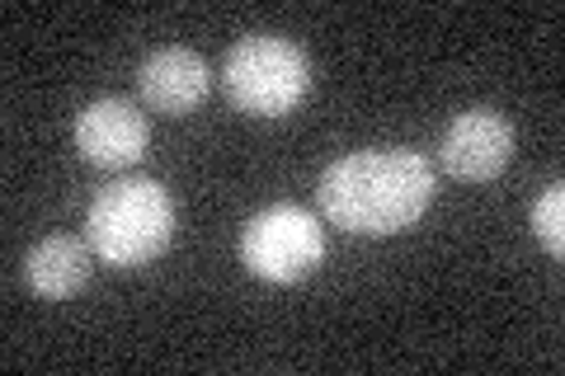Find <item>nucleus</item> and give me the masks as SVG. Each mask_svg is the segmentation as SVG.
Returning <instances> with one entry per match:
<instances>
[{
    "mask_svg": "<svg viewBox=\"0 0 565 376\" xmlns=\"http://www.w3.org/2000/svg\"><path fill=\"white\" fill-rule=\"evenodd\" d=\"M316 193H321V212L330 226L349 230V236L382 240L411 230L429 212L438 179L429 155L411 147H373L326 165Z\"/></svg>",
    "mask_w": 565,
    "mask_h": 376,
    "instance_id": "1",
    "label": "nucleus"
},
{
    "mask_svg": "<svg viewBox=\"0 0 565 376\" xmlns=\"http://www.w3.org/2000/svg\"><path fill=\"white\" fill-rule=\"evenodd\" d=\"M222 85L232 104L250 118H282L307 99L311 89V57L282 33H245L226 52Z\"/></svg>",
    "mask_w": 565,
    "mask_h": 376,
    "instance_id": "3",
    "label": "nucleus"
},
{
    "mask_svg": "<svg viewBox=\"0 0 565 376\" xmlns=\"http://www.w3.org/2000/svg\"><path fill=\"white\" fill-rule=\"evenodd\" d=\"M90 240L76 236H43L39 245L24 255V278L29 288L47 297V301H66L90 282Z\"/></svg>",
    "mask_w": 565,
    "mask_h": 376,
    "instance_id": "8",
    "label": "nucleus"
},
{
    "mask_svg": "<svg viewBox=\"0 0 565 376\" xmlns=\"http://www.w3.org/2000/svg\"><path fill=\"white\" fill-rule=\"evenodd\" d=\"M509 160H514V122L494 109L457 114L438 141V165L467 184H486V179L504 174Z\"/></svg>",
    "mask_w": 565,
    "mask_h": 376,
    "instance_id": "5",
    "label": "nucleus"
},
{
    "mask_svg": "<svg viewBox=\"0 0 565 376\" xmlns=\"http://www.w3.org/2000/svg\"><path fill=\"white\" fill-rule=\"evenodd\" d=\"M326 259V230L307 207L278 203L241 230V264L264 282H297Z\"/></svg>",
    "mask_w": 565,
    "mask_h": 376,
    "instance_id": "4",
    "label": "nucleus"
},
{
    "mask_svg": "<svg viewBox=\"0 0 565 376\" xmlns=\"http://www.w3.org/2000/svg\"><path fill=\"white\" fill-rule=\"evenodd\" d=\"M137 89L151 109H161L170 118H184L207 99L212 71L193 47H156L137 71Z\"/></svg>",
    "mask_w": 565,
    "mask_h": 376,
    "instance_id": "7",
    "label": "nucleus"
},
{
    "mask_svg": "<svg viewBox=\"0 0 565 376\" xmlns=\"http://www.w3.org/2000/svg\"><path fill=\"white\" fill-rule=\"evenodd\" d=\"M151 128L132 99H95L76 118V151L99 170H128L147 155Z\"/></svg>",
    "mask_w": 565,
    "mask_h": 376,
    "instance_id": "6",
    "label": "nucleus"
},
{
    "mask_svg": "<svg viewBox=\"0 0 565 376\" xmlns=\"http://www.w3.org/2000/svg\"><path fill=\"white\" fill-rule=\"evenodd\" d=\"M533 236L552 259L565 255V184H546V193L533 203Z\"/></svg>",
    "mask_w": 565,
    "mask_h": 376,
    "instance_id": "9",
    "label": "nucleus"
},
{
    "mask_svg": "<svg viewBox=\"0 0 565 376\" xmlns=\"http://www.w3.org/2000/svg\"><path fill=\"white\" fill-rule=\"evenodd\" d=\"M85 240L109 268H141L161 259L174 240V198L156 179H114L85 212Z\"/></svg>",
    "mask_w": 565,
    "mask_h": 376,
    "instance_id": "2",
    "label": "nucleus"
}]
</instances>
